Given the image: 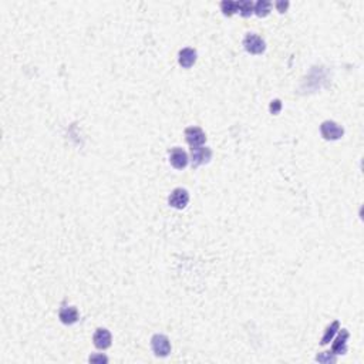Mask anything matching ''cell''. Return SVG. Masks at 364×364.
I'll return each mask as SVG.
<instances>
[{"label":"cell","mask_w":364,"mask_h":364,"mask_svg":"<svg viewBox=\"0 0 364 364\" xmlns=\"http://www.w3.org/2000/svg\"><path fill=\"white\" fill-rule=\"evenodd\" d=\"M243 46L246 51L250 54H262L266 50L265 40L257 34H250V33L243 40Z\"/></svg>","instance_id":"cell-3"},{"label":"cell","mask_w":364,"mask_h":364,"mask_svg":"<svg viewBox=\"0 0 364 364\" xmlns=\"http://www.w3.org/2000/svg\"><path fill=\"white\" fill-rule=\"evenodd\" d=\"M270 113L273 114V116H277L279 113H280V110H282V101L280 100H273L272 103H270Z\"/></svg>","instance_id":"cell-17"},{"label":"cell","mask_w":364,"mask_h":364,"mask_svg":"<svg viewBox=\"0 0 364 364\" xmlns=\"http://www.w3.org/2000/svg\"><path fill=\"white\" fill-rule=\"evenodd\" d=\"M185 138H187V142L191 145V148L202 147L207 141L205 132L199 127H188L185 129Z\"/></svg>","instance_id":"cell-5"},{"label":"cell","mask_w":364,"mask_h":364,"mask_svg":"<svg viewBox=\"0 0 364 364\" xmlns=\"http://www.w3.org/2000/svg\"><path fill=\"white\" fill-rule=\"evenodd\" d=\"M253 7H255V4L250 0L238 1V13H241L242 17H250L253 14Z\"/></svg>","instance_id":"cell-14"},{"label":"cell","mask_w":364,"mask_h":364,"mask_svg":"<svg viewBox=\"0 0 364 364\" xmlns=\"http://www.w3.org/2000/svg\"><path fill=\"white\" fill-rule=\"evenodd\" d=\"M275 7L276 10L279 11V13H285L287 7H289V1H283V0H279V1H276L275 3Z\"/></svg>","instance_id":"cell-19"},{"label":"cell","mask_w":364,"mask_h":364,"mask_svg":"<svg viewBox=\"0 0 364 364\" xmlns=\"http://www.w3.org/2000/svg\"><path fill=\"white\" fill-rule=\"evenodd\" d=\"M93 342H94V346L97 349L106 350L113 343V337H111V333L107 329H97L94 336H93Z\"/></svg>","instance_id":"cell-8"},{"label":"cell","mask_w":364,"mask_h":364,"mask_svg":"<svg viewBox=\"0 0 364 364\" xmlns=\"http://www.w3.org/2000/svg\"><path fill=\"white\" fill-rule=\"evenodd\" d=\"M151 347H152V352L158 357H167L171 353L169 339L164 335L152 336V339H151Z\"/></svg>","instance_id":"cell-2"},{"label":"cell","mask_w":364,"mask_h":364,"mask_svg":"<svg viewBox=\"0 0 364 364\" xmlns=\"http://www.w3.org/2000/svg\"><path fill=\"white\" fill-rule=\"evenodd\" d=\"M221 10H222V13H224L225 16L231 17V16H234L235 13H238V1L224 0V1L221 3Z\"/></svg>","instance_id":"cell-15"},{"label":"cell","mask_w":364,"mask_h":364,"mask_svg":"<svg viewBox=\"0 0 364 364\" xmlns=\"http://www.w3.org/2000/svg\"><path fill=\"white\" fill-rule=\"evenodd\" d=\"M169 162L175 169H184V168H187L189 158L182 148H172L169 151Z\"/></svg>","instance_id":"cell-7"},{"label":"cell","mask_w":364,"mask_h":364,"mask_svg":"<svg viewBox=\"0 0 364 364\" xmlns=\"http://www.w3.org/2000/svg\"><path fill=\"white\" fill-rule=\"evenodd\" d=\"M317 362H322V363H335L336 362V356H333V353L330 352H326V353H320V355L316 357Z\"/></svg>","instance_id":"cell-16"},{"label":"cell","mask_w":364,"mask_h":364,"mask_svg":"<svg viewBox=\"0 0 364 364\" xmlns=\"http://www.w3.org/2000/svg\"><path fill=\"white\" fill-rule=\"evenodd\" d=\"M189 202V194L184 188H175L168 198V204L175 209H184Z\"/></svg>","instance_id":"cell-4"},{"label":"cell","mask_w":364,"mask_h":364,"mask_svg":"<svg viewBox=\"0 0 364 364\" xmlns=\"http://www.w3.org/2000/svg\"><path fill=\"white\" fill-rule=\"evenodd\" d=\"M272 9V3L267 1V0H259L253 7V13L259 17H266Z\"/></svg>","instance_id":"cell-13"},{"label":"cell","mask_w":364,"mask_h":364,"mask_svg":"<svg viewBox=\"0 0 364 364\" xmlns=\"http://www.w3.org/2000/svg\"><path fill=\"white\" fill-rule=\"evenodd\" d=\"M89 360H90V363H107V362H109L107 356H104V355L90 356Z\"/></svg>","instance_id":"cell-18"},{"label":"cell","mask_w":364,"mask_h":364,"mask_svg":"<svg viewBox=\"0 0 364 364\" xmlns=\"http://www.w3.org/2000/svg\"><path fill=\"white\" fill-rule=\"evenodd\" d=\"M59 319L61 320V323H64V325H74V323L79 322L80 319L79 310L76 307H73V306L63 307V309H60Z\"/></svg>","instance_id":"cell-11"},{"label":"cell","mask_w":364,"mask_h":364,"mask_svg":"<svg viewBox=\"0 0 364 364\" xmlns=\"http://www.w3.org/2000/svg\"><path fill=\"white\" fill-rule=\"evenodd\" d=\"M320 134L327 141H336V139H340L343 137L345 129L335 121H325L320 125Z\"/></svg>","instance_id":"cell-1"},{"label":"cell","mask_w":364,"mask_h":364,"mask_svg":"<svg viewBox=\"0 0 364 364\" xmlns=\"http://www.w3.org/2000/svg\"><path fill=\"white\" fill-rule=\"evenodd\" d=\"M349 332L346 329H342L340 333L336 337L335 343L332 346V353L333 355H346L347 352V340H349Z\"/></svg>","instance_id":"cell-10"},{"label":"cell","mask_w":364,"mask_h":364,"mask_svg":"<svg viewBox=\"0 0 364 364\" xmlns=\"http://www.w3.org/2000/svg\"><path fill=\"white\" fill-rule=\"evenodd\" d=\"M191 158H192V167H199L202 164H208L212 158L211 148L195 147L191 148Z\"/></svg>","instance_id":"cell-6"},{"label":"cell","mask_w":364,"mask_h":364,"mask_svg":"<svg viewBox=\"0 0 364 364\" xmlns=\"http://www.w3.org/2000/svg\"><path fill=\"white\" fill-rule=\"evenodd\" d=\"M339 329H340V323L336 320V322H333L332 325L329 326L327 329H326V332H325V335H323V337H322V346H326V345H329L332 340H333V337H335V335L339 332Z\"/></svg>","instance_id":"cell-12"},{"label":"cell","mask_w":364,"mask_h":364,"mask_svg":"<svg viewBox=\"0 0 364 364\" xmlns=\"http://www.w3.org/2000/svg\"><path fill=\"white\" fill-rule=\"evenodd\" d=\"M197 61V51L194 49H182L178 54V63L179 66H182L184 69H191Z\"/></svg>","instance_id":"cell-9"}]
</instances>
